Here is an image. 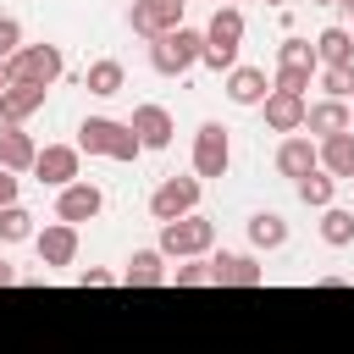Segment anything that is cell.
Returning a JSON list of instances; mask_svg holds the SVG:
<instances>
[{
  "label": "cell",
  "mask_w": 354,
  "mask_h": 354,
  "mask_svg": "<svg viewBox=\"0 0 354 354\" xmlns=\"http://www.w3.org/2000/svg\"><path fill=\"white\" fill-rule=\"evenodd\" d=\"M77 149L83 155H105V160H138V133L127 122H111V116H88L77 127Z\"/></svg>",
  "instance_id": "6da1fadb"
},
{
  "label": "cell",
  "mask_w": 354,
  "mask_h": 354,
  "mask_svg": "<svg viewBox=\"0 0 354 354\" xmlns=\"http://www.w3.org/2000/svg\"><path fill=\"white\" fill-rule=\"evenodd\" d=\"M238 44H243V11L238 6H221L210 17V28H205V55L199 61H210L216 72H232L238 66Z\"/></svg>",
  "instance_id": "7a4b0ae2"
},
{
  "label": "cell",
  "mask_w": 354,
  "mask_h": 354,
  "mask_svg": "<svg viewBox=\"0 0 354 354\" xmlns=\"http://www.w3.org/2000/svg\"><path fill=\"white\" fill-rule=\"evenodd\" d=\"M199 55H205V33H194V28H177V33H166V39L149 44V66L160 77H183Z\"/></svg>",
  "instance_id": "3957f363"
},
{
  "label": "cell",
  "mask_w": 354,
  "mask_h": 354,
  "mask_svg": "<svg viewBox=\"0 0 354 354\" xmlns=\"http://www.w3.org/2000/svg\"><path fill=\"white\" fill-rule=\"evenodd\" d=\"M61 72H66V61H61L55 44H22V50L6 61V77H11V83H33V88H50Z\"/></svg>",
  "instance_id": "277c9868"
},
{
  "label": "cell",
  "mask_w": 354,
  "mask_h": 354,
  "mask_svg": "<svg viewBox=\"0 0 354 354\" xmlns=\"http://www.w3.org/2000/svg\"><path fill=\"white\" fill-rule=\"evenodd\" d=\"M315 44H304V39H282V50H277V83L271 88H282V94H299L304 100V88H310V77H315Z\"/></svg>",
  "instance_id": "5b68a950"
},
{
  "label": "cell",
  "mask_w": 354,
  "mask_h": 354,
  "mask_svg": "<svg viewBox=\"0 0 354 354\" xmlns=\"http://www.w3.org/2000/svg\"><path fill=\"white\" fill-rule=\"evenodd\" d=\"M210 238H216V221L183 216V221H166V227H160V254H171V260H199V254L210 249Z\"/></svg>",
  "instance_id": "8992f818"
},
{
  "label": "cell",
  "mask_w": 354,
  "mask_h": 354,
  "mask_svg": "<svg viewBox=\"0 0 354 354\" xmlns=\"http://www.w3.org/2000/svg\"><path fill=\"white\" fill-rule=\"evenodd\" d=\"M194 205H199V177H166V183L149 194V216H155L160 227L194 216Z\"/></svg>",
  "instance_id": "52a82bcc"
},
{
  "label": "cell",
  "mask_w": 354,
  "mask_h": 354,
  "mask_svg": "<svg viewBox=\"0 0 354 354\" xmlns=\"http://www.w3.org/2000/svg\"><path fill=\"white\" fill-rule=\"evenodd\" d=\"M127 28H133V33H144V39L155 44V39H166V33H177V28H183V0H133Z\"/></svg>",
  "instance_id": "ba28073f"
},
{
  "label": "cell",
  "mask_w": 354,
  "mask_h": 354,
  "mask_svg": "<svg viewBox=\"0 0 354 354\" xmlns=\"http://www.w3.org/2000/svg\"><path fill=\"white\" fill-rule=\"evenodd\" d=\"M227 166H232V138H227L221 122H205L194 133V171L199 177H227Z\"/></svg>",
  "instance_id": "9c48e42d"
},
{
  "label": "cell",
  "mask_w": 354,
  "mask_h": 354,
  "mask_svg": "<svg viewBox=\"0 0 354 354\" xmlns=\"http://www.w3.org/2000/svg\"><path fill=\"white\" fill-rule=\"evenodd\" d=\"M105 210V194L94 188V183H66L61 188V199H55V216L66 221V227H77V221H94Z\"/></svg>",
  "instance_id": "30bf717a"
},
{
  "label": "cell",
  "mask_w": 354,
  "mask_h": 354,
  "mask_svg": "<svg viewBox=\"0 0 354 354\" xmlns=\"http://www.w3.org/2000/svg\"><path fill=\"white\" fill-rule=\"evenodd\" d=\"M33 171H39V183H50V188H66V183H77V149H72V144H44V149L33 155Z\"/></svg>",
  "instance_id": "8fae6325"
},
{
  "label": "cell",
  "mask_w": 354,
  "mask_h": 354,
  "mask_svg": "<svg viewBox=\"0 0 354 354\" xmlns=\"http://www.w3.org/2000/svg\"><path fill=\"white\" fill-rule=\"evenodd\" d=\"M33 249H39V266H44V271H50V266H72V254H77V227H66V221L39 227V232H33Z\"/></svg>",
  "instance_id": "7c38bea8"
},
{
  "label": "cell",
  "mask_w": 354,
  "mask_h": 354,
  "mask_svg": "<svg viewBox=\"0 0 354 354\" xmlns=\"http://www.w3.org/2000/svg\"><path fill=\"white\" fill-rule=\"evenodd\" d=\"M127 127L138 133V144H144V149H166V144H171V133H177V127H171V111H166V105H138Z\"/></svg>",
  "instance_id": "4fadbf2b"
},
{
  "label": "cell",
  "mask_w": 354,
  "mask_h": 354,
  "mask_svg": "<svg viewBox=\"0 0 354 354\" xmlns=\"http://www.w3.org/2000/svg\"><path fill=\"white\" fill-rule=\"evenodd\" d=\"M210 282H216V288H260L266 271H260L249 254H216V260H210Z\"/></svg>",
  "instance_id": "5bb4252c"
},
{
  "label": "cell",
  "mask_w": 354,
  "mask_h": 354,
  "mask_svg": "<svg viewBox=\"0 0 354 354\" xmlns=\"http://www.w3.org/2000/svg\"><path fill=\"white\" fill-rule=\"evenodd\" d=\"M260 105H266V127H277V133H299L304 127V111H310L299 94H282V88H271Z\"/></svg>",
  "instance_id": "9a60e30c"
},
{
  "label": "cell",
  "mask_w": 354,
  "mask_h": 354,
  "mask_svg": "<svg viewBox=\"0 0 354 354\" xmlns=\"http://www.w3.org/2000/svg\"><path fill=\"white\" fill-rule=\"evenodd\" d=\"M33 155H39V144H33V133H22V127H0V171H33Z\"/></svg>",
  "instance_id": "2e32d148"
},
{
  "label": "cell",
  "mask_w": 354,
  "mask_h": 354,
  "mask_svg": "<svg viewBox=\"0 0 354 354\" xmlns=\"http://www.w3.org/2000/svg\"><path fill=\"white\" fill-rule=\"evenodd\" d=\"M304 127H310V133H321V138H337V133H348V127H354V116H348V100H321V105H310V111H304Z\"/></svg>",
  "instance_id": "e0dca14e"
},
{
  "label": "cell",
  "mask_w": 354,
  "mask_h": 354,
  "mask_svg": "<svg viewBox=\"0 0 354 354\" xmlns=\"http://www.w3.org/2000/svg\"><path fill=\"white\" fill-rule=\"evenodd\" d=\"M315 166H321V149H315L310 138H282V149H277V171H282V177L299 183V177H310Z\"/></svg>",
  "instance_id": "ac0fdd59"
},
{
  "label": "cell",
  "mask_w": 354,
  "mask_h": 354,
  "mask_svg": "<svg viewBox=\"0 0 354 354\" xmlns=\"http://www.w3.org/2000/svg\"><path fill=\"white\" fill-rule=\"evenodd\" d=\"M266 94H271V83H266L260 66H232V72H227V100H232V105H260Z\"/></svg>",
  "instance_id": "d6986e66"
},
{
  "label": "cell",
  "mask_w": 354,
  "mask_h": 354,
  "mask_svg": "<svg viewBox=\"0 0 354 354\" xmlns=\"http://www.w3.org/2000/svg\"><path fill=\"white\" fill-rule=\"evenodd\" d=\"M321 171L337 177V183H343V177L354 183V127L337 133V138H321Z\"/></svg>",
  "instance_id": "ffe728a7"
},
{
  "label": "cell",
  "mask_w": 354,
  "mask_h": 354,
  "mask_svg": "<svg viewBox=\"0 0 354 354\" xmlns=\"http://www.w3.org/2000/svg\"><path fill=\"white\" fill-rule=\"evenodd\" d=\"M39 105H44V88H33V83H11V88L0 94V116H6L11 127H22Z\"/></svg>",
  "instance_id": "44dd1931"
},
{
  "label": "cell",
  "mask_w": 354,
  "mask_h": 354,
  "mask_svg": "<svg viewBox=\"0 0 354 354\" xmlns=\"http://www.w3.org/2000/svg\"><path fill=\"white\" fill-rule=\"evenodd\" d=\"M122 282H127V288H160V282H166V266H160V249H138V254L127 260V271H122Z\"/></svg>",
  "instance_id": "7402d4cb"
},
{
  "label": "cell",
  "mask_w": 354,
  "mask_h": 354,
  "mask_svg": "<svg viewBox=\"0 0 354 354\" xmlns=\"http://www.w3.org/2000/svg\"><path fill=\"white\" fill-rule=\"evenodd\" d=\"M315 61H326V66H354V33H348V28H326V33L315 39Z\"/></svg>",
  "instance_id": "603a6c76"
},
{
  "label": "cell",
  "mask_w": 354,
  "mask_h": 354,
  "mask_svg": "<svg viewBox=\"0 0 354 354\" xmlns=\"http://www.w3.org/2000/svg\"><path fill=\"white\" fill-rule=\"evenodd\" d=\"M122 83H127V72H122V61H94L88 72H83V88L88 94H122Z\"/></svg>",
  "instance_id": "cb8c5ba5"
},
{
  "label": "cell",
  "mask_w": 354,
  "mask_h": 354,
  "mask_svg": "<svg viewBox=\"0 0 354 354\" xmlns=\"http://www.w3.org/2000/svg\"><path fill=\"white\" fill-rule=\"evenodd\" d=\"M249 243H254V249H282V243H288V221H282L277 210H260V216L249 221Z\"/></svg>",
  "instance_id": "d4e9b609"
},
{
  "label": "cell",
  "mask_w": 354,
  "mask_h": 354,
  "mask_svg": "<svg viewBox=\"0 0 354 354\" xmlns=\"http://www.w3.org/2000/svg\"><path fill=\"white\" fill-rule=\"evenodd\" d=\"M293 188H299V199H304V205H321V210H326V205H332V194H337V177H326V171L315 166V171H310V177H299Z\"/></svg>",
  "instance_id": "484cf974"
},
{
  "label": "cell",
  "mask_w": 354,
  "mask_h": 354,
  "mask_svg": "<svg viewBox=\"0 0 354 354\" xmlns=\"http://www.w3.org/2000/svg\"><path fill=\"white\" fill-rule=\"evenodd\" d=\"M321 238H326L332 249L354 243V210H337V205H326V216H321Z\"/></svg>",
  "instance_id": "4316f807"
},
{
  "label": "cell",
  "mask_w": 354,
  "mask_h": 354,
  "mask_svg": "<svg viewBox=\"0 0 354 354\" xmlns=\"http://www.w3.org/2000/svg\"><path fill=\"white\" fill-rule=\"evenodd\" d=\"M33 238V216L22 205H6L0 210V243H28Z\"/></svg>",
  "instance_id": "83f0119b"
},
{
  "label": "cell",
  "mask_w": 354,
  "mask_h": 354,
  "mask_svg": "<svg viewBox=\"0 0 354 354\" xmlns=\"http://www.w3.org/2000/svg\"><path fill=\"white\" fill-rule=\"evenodd\" d=\"M321 88H326V100H348L354 94V66H326L321 72Z\"/></svg>",
  "instance_id": "f1b7e54d"
},
{
  "label": "cell",
  "mask_w": 354,
  "mask_h": 354,
  "mask_svg": "<svg viewBox=\"0 0 354 354\" xmlns=\"http://www.w3.org/2000/svg\"><path fill=\"white\" fill-rule=\"evenodd\" d=\"M171 282H177V288H199V282H210V266H205V260H188V266L171 271Z\"/></svg>",
  "instance_id": "f546056e"
},
{
  "label": "cell",
  "mask_w": 354,
  "mask_h": 354,
  "mask_svg": "<svg viewBox=\"0 0 354 354\" xmlns=\"http://www.w3.org/2000/svg\"><path fill=\"white\" fill-rule=\"evenodd\" d=\"M17 50H22V28H17L11 17H0V66H6Z\"/></svg>",
  "instance_id": "4dcf8cb0"
},
{
  "label": "cell",
  "mask_w": 354,
  "mask_h": 354,
  "mask_svg": "<svg viewBox=\"0 0 354 354\" xmlns=\"http://www.w3.org/2000/svg\"><path fill=\"white\" fill-rule=\"evenodd\" d=\"M116 277L111 271H100V266H88V271H77V288H111Z\"/></svg>",
  "instance_id": "1f68e13d"
},
{
  "label": "cell",
  "mask_w": 354,
  "mask_h": 354,
  "mask_svg": "<svg viewBox=\"0 0 354 354\" xmlns=\"http://www.w3.org/2000/svg\"><path fill=\"white\" fill-rule=\"evenodd\" d=\"M6 205H17V177H11V171H0V210H6Z\"/></svg>",
  "instance_id": "d6a6232c"
},
{
  "label": "cell",
  "mask_w": 354,
  "mask_h": 354,
  "mask_svg": "<svg viewBox=\"0 0 354 354\" xmlns=\"http://www.w3.org/2000/svg\"><path fill=\"white\" fill-rule=\"evenodd\" d=\"M11 282H17V271H11L6 260H0V288H11Z\"/></svg>",
  "instance_id": "836d02e7"
},
{
  "label": "cell",
  "mask_w": 354,
  "mask_h": 354,
  "mask_svg": "<svg viewBox=\"0 0 354 354\" xmlns=\"http://www.w3.org/2000/svg\"><path fill=\"white\" fill-rule=\"evenodd\" d=\"M6 88H11V77H6V66H0V94H6Z\"/></svg>",
  "instance_id": "e575fe53"
},
{
  "label": "cell",
  "mask_w": 354,
  "mask_h": 354,
  "mask_svg": "<svg viewBox=\"0 0 354 354\" xmlns=\"http://www.w3.org/2000/svg\"><path fill=\"white\" fill-rule=\"evenodd\" d=\"M332 6H343V11H354V0H332Z\"/></svg>",
  "instance_id": "d590c367"
},
{
  "label": "cell",
  "mask_w": 354,
  "mask_h": 354,
  "mask_svg": "<svg viewBox=\"0 0 354 354\" xmlns=\"http://www.w3.org/2000/svg\"><path fill=\"white\" fill-rule=\"evenodd\" d=\"M266 6H282V0H266Z\"/></svg>",
  "instance_id": "8d00e7d4"
},
{
  "label": "cell",
  "mask_w": 354,
  "mask_h": 354,
  "mask_svg": "<svg viewBox=\"0 0 354 354\" xmlns=\"http://www.w3.org/2000/svg\"><path fill=\"white\" fill-rule=\"evenodd\" d=\"M315 6H332V0H315Z\"/></svg>",
  "instance_id": "74e56055"
},
{
  "label": "cell",
  "mask_w": 354,
  "mask_h": 354,
  "mask_svg": "<svg viewBox=\"0 0 354 354\" xmlns=\"http://www.w3.org/2000/svg\"><path fill=\"white\" fill-rule=\"evenodd\" d=\"M183 6H188V0H183Z\"/></svg>",
  "instance_id": "f35d334b"
}]
</instances>
